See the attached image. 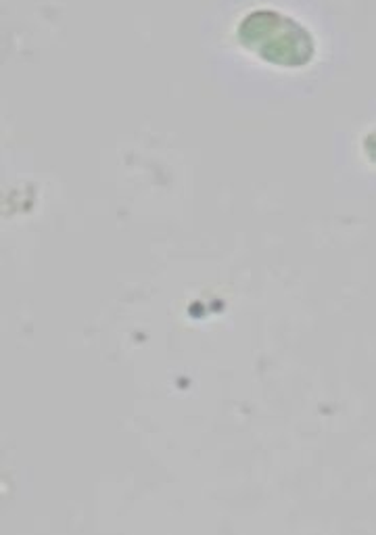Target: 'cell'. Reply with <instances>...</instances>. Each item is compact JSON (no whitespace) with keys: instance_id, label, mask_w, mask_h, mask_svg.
<instances>
[{"instance_id":"1","label":"cell","mask_w":376,"mask_h":535,"mask_svg":"<svg viewBox=\"0 0 376 535\" xmlns=\"http://www.w3.org/2000/svg\"><path fill=\"white\" fill-rule=\"evenodd\" d=\"M236 38L253 57L272 67L299 69L310 65L316 57V40L308 27L287 13L268 6L241 17Z\"/></svg>"},{"instance_id":"2","label":"cell","mask_w":376,"mask_h":535,"mask_svg":"<svg viewBox=\"0 0 376 535\" xmlns=\"http://www.w3.org/2000/svg\"><path fill=\"white\" fill-rule=\"evenodd\" d=\"M364 151L368 159H371L372 163H376V130L368 134V138L364 141Z\"/></svg>"}]
</instances>
